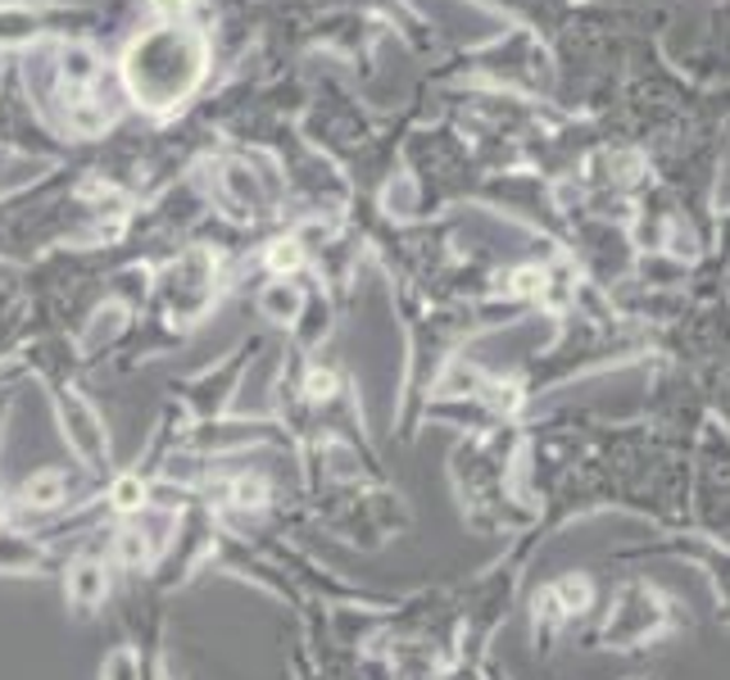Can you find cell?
<instances>
[{"mask_svg": "<svg viewBox=\"0 0 730 680\" xmlns=\"http://www.w3.org/2000/svg\"><path fill=\"white\" fill-rule=\"evenodd\" d=\"M23 500L32 508H55L64 500V476L59 472H36L28 485H23Z\"/></svg>", "mask_w": 730, "mask_h": 680, "instance_id": "3957f363", "label": "cell"}, {"mask_svg": "<svg viewBox=\"0 0 730 680\" xmlns=\"http://www.w3.org/2000/svg\"><path fill=\"white\" fill-rule=\"evenodd\" d=\"M554 594L567 603V613H581L586 603H590V581H586V577H567V581H558Z\"/></svg>", "mask_w": 730, "mask_h": 680, "instance_id": "52a82bcc", "label": "cell"}, {"mask_svg": "<svg viewBox=\"0 0 730 680\" xmlns=\"http://www.w3.org/2000/svg\"><path fill=\"white\" fill-rule=\"evenodd\" d=\"M119 549H123V562H145L150 558V549H145V540H141V531H123V540H119Z\"/></svg>", "mask_w": 730, "mask_h": 680, "instance_id": "30bf717a", "label": "cell"}, {"mask_svg": "<svg viewBox=\"0 0 730 680\" xmlns=\"http://www.w3.org/2000/svg\"><path fill=\"white\" fill-rule=\"evenodd\" d=\"M123 73H128V87L132 96L145 105V109H168L177 100L190 96V87L200 83L205 73V46L196 32L186 28H160L141 36V42L128 51L123 59Z\"/></svg>", "mask_w": 730, "mask_h": 680, "instance_id": "6da1fadb", "label": "cell"}, {"mask_svg": "<svg viewBox=\"0 0 730 680\" xmlns=\"http://www.w3.org/2000/svg\"><path fill=\"white\" fill-rule=\"evenodd\" d=\"M64 78H68L73 87H87V83L96 78V55H91L87 46H68V51H64Z\"/></svg>", "mask_w": 730, "mask_h": 680, "instance_id": "5b68a950", "label": "cell"}, {"mask_svg": "<svg viewBox=\"0 0 730 680\" xmlns=\"http://www.w3.org/2000/svg\"><path fill=\"white\" fill-rule=\"evenodd\" d=\"M268 263H273V273H295L299 263H304L299 241H273V250H268Z\"/></svg>", "mask_w": 730, "mask_h": 680, "instance_id": "8992f818", "label": "cell"}, {"mask_svg": "<svg viewBox=\"0 0 730 680\" xmlns=\"http://www.w3.org/2000/svg\"><path fill=\"white\" fill-rule=\"evenodd\" d=\"M237 495H241V504H263V481H241Z\"/></svg>", "mask_w": 730, "mask_h": 680, "instance_id": "5bb4252c", "label": "cell"}, {"mask_svg": "<svg viewBox=\"0 0 730 680\" xmlns=\"http://www.w3.org/2000/svg\"><path fill=\"white\" fill-rule=\"evenodd\" d=\"M68 594L83 603V608H91V603L105 599V572L96 562H83V567H73V577H68Z\"/></svg>", "mask_w": 730, "mask_h": 680, "instance_id": "7a4b0ae2", "label": "cell"}, {"mask_svg": "<svg viewBox=\"0 0 730 680\" xmlns=\"http://www.w3.org/2000/svg\"><path fill=\"white\" fill-rule=\"evenodd\" d=\"M113 671H119V680H128V671H132V658H128V654H119V658H113Z\"/></svg>", "mask_w": 730, "mask_h": 680, "instance_id": "9a60e30c", "label": "cell"}, {"mask_svg": "<svg viewBox=\"0 0 730 680\" xmlns=\"http://www.w3.org/2000/svg\"><path fill=\"white\" fill-rule=\"evenodd\" d=\"M150 6H155V14L168 19V23H177L186 14V0H150Z\"/></svg>", "mask_w": 730, "mask_h": 680, "instance_id": "4fadbf2b", "label": "cell"}, {"mask_svg": "<svg viewBox=\"0 0 730 680\" xmlns=\"http://www.w3.org/2000/svg\"><path fill=\"white\" fill-rule=\"evenodd\" d=\"M263 314H268V318H277V322H291V318L299 314V290L286 286V282L268 286V290H263Z\"/></svg>", "mask_w": 730, "mask_h": 680, "instance_id": "277c9868", "label": "cell"}, {"mask_svg": "<svg viewBox=\"0 0 730 680\" xmlns=\"http://www.w3.org/2000/svg\"><path fill=\"white\" fill-rule=\"evenodd\" d=\"M541 286H545L541 273H535V268H522V273H513V286H509V290H517V295H535Z\"/></svg>", "mask_w": 730, "mask_h": 680, "instance_id": "8fae6325", "label": "cell"}, {"mask_svg": "<svg viewBox=\"0 0 730 680\" xmlns=\"http://www.w3.org/2000/svg\"><path fill=\"white\" fill-rule=\"evenodd\" d=\"M336 391V376L331 372H309V399H327Z\"/></svg>", "mask_w": 730, "mask_h": 680, "instance_id": "7c38bea8", "label": "cell"}, {"mask_svg": "<svg viewBox=\"0 0 730 680\" xmlns=\"http://www.w3.org/2000/svg\"><path fill=\"white\" fill-rule=\"evenodd\" d=\"M73 128H78V132H100L105 128V109H91V105H78V109H73Z\"/></svg>", "mask_w": 730, "mask_h": 680, "instance_id": "9c48e42d", "label": "cell"}, {"mask_svg": "<svg viewBox=\"0 0 730 680\" xmlns=\"http://www.w3.org/2000/svg\"><path fill=\"white\" fill-rule=\"evenodd\" d=\"M141 500H145V485L137 476H119V481H113V508L132 513V508H141Z\"/></svg>", "mask_w": 730, "mask_h": 680, "instance_id": "ba28073f", "label": "cell"}]
</instances>
